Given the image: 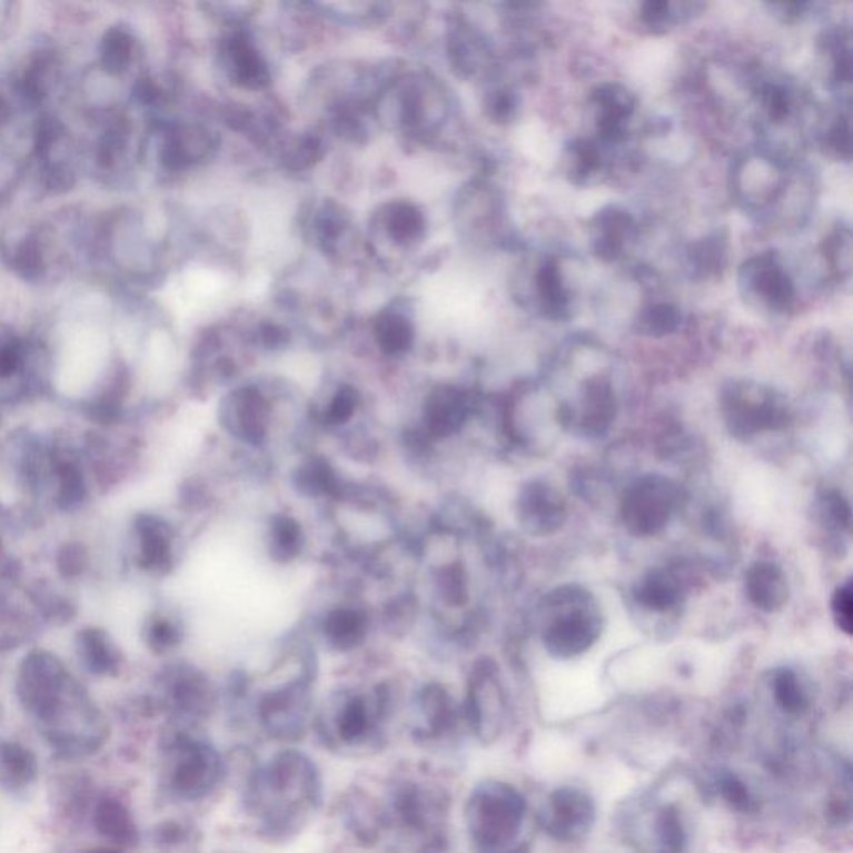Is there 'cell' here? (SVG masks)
I'll use <instances>...</instances> for the list:
<instances>
[{
    "label": "cell",
    "mask_w": 853,
    "mask_h": 853,
    "mask_svg": "<svg viewBox=\"0 0 853 853\" xmlns=\"http://www.w3.org/2000/svg\"><path fill=\"white\" fill-rule=\"evenodd\" d=\"M20 697L59 757H89L109 737L106 718L56 665H30L22 677Z\"/></svg>",
    "instance_id": "obj_1"
},
{
    "label": "cell",
    "mask_w": 853,
    "mask_h": 853,
    "mask_svg": "<svg viewBox=\"0 0 853 853\" xmlns=\"http://www.w3.org/2000/svg\"><path fill=\"white\" fill-rule=\"evenodd\" d=\"M244 799L259 831L269 837H289L319 809L323 778L309 755L290 748L249 775Z\"/></svg>",
    "instance_id": "obj_2"
},
{
    "label": "cell",
    "mask_w": 853,
    "mask_h": 853,
    "mask_svg": "<svg viewBox=\"0 0 853 853\" xmlns=\"http://www.w3.org/2000/svg\"><path fill=\"white\" fill-rule=\"evenodd\" d=\"M397 695L389 682L339 687L327 697L319 712H314L323 741L343 754H367L379 751L387 741V725L396 714Z\"/></svg>",
    "instance_id": "obj_3"
},
{
    "label": "cell",
    "mask_w": 853,
    "mask_h": 853,
    "mask_svg": "<svg viewBox=\"0 0 853 853\" xmlns=\"http://www.w3.org/2000/svg\"><path fill=\"white\" fill-rule=\"evenodd\" d=\"M604 631V617L591 594L568 585L547 597V618L542 628V644L548 655L571 661L591 651Z\"/></svg>",
    "instance_id": "obj_4"
},
{
    "label": "cell",
    "mask_w": 853,
    "mask_h": 853,
    "mask_svg": "<svg viewBox=\"0 0 853 853\" xmlns=\"http://www.w3.org/2000/svg\"><path fill=\"white\" fill-rule=\"evenodd\" d=\"M525 814L527 804L517 788L505 782L487 781L472 791L465 805V824L478 847L502 853L517 841Z\"/></svg>",
    "instance_id": "obj_5"
},
{
    "label": "cell",
    "mask_w": 853,
    "mask_h": 853,
    "mask_svg": "<svg viewBox=\"0 0 853 853\" xmlns=\"http://www.w3.org/2000/svg\"><path fill=\"white\" fill-rule=\"evenodd\" d=\"M226 764L209 742L177 732L166 745V788L173 799L199 802L222 785Z\"/></svg>",
    "instance_id": "obj_6"
},
{
    "label": "cell",
    "mask_w": 853,
    "mask_h": 853,
    "mask_svg": "<svg viewBox=\"0 0 853 853\" xmlns=\"http://www.w3.org/2000/svg\"><path fill=\"white\" fill-rule=\"evenodd\" d=\"M721 413L728 432L744 442L767 432L784 430L792 420L785 397L754 380L725 384L721 394Z\"/></svg>",
    "instance_id": "obj_7"
},
{
    "label": "cell",
    "mask_w": 853,
    "mask_h": 853,
    "mask_svg": "<svg viewBox=\"0 0 853 853\" xmlns=\"http://www.w3.org/2000/svg\"><path fill=\"white\" fill-rule=\"evenodd\" d=\"M276 396L256 384L239 386L227 393L217 407V423L220 430L236 442L239 447L256 454H264L276 437L277 414Z\"/></svg>",
    "instance_id": "obj_8"
},
{
    "label": "cell",
    "mask_w": 853,
    "mask_h": 853,
    "mask_svg": "<svg viewBox=\"0 0 853 853\" xmlns=\"http://www.w3.org/2000/svg\"><path fill=\"white\" fill-rule=\"evenodd\" d=\"M681 505V488L661 474L642 475L621 498L625 530L637 538L657 537L667 528Z\"/></svg>",
    "instance_id": "obj_9"
},
{
    "label": "cell",
    "mask_w": 853,
    "mask_h": 853,
    "mask_svg": "<svg viewBox=\"0 0 853 853\" xmlns=\"http://www.w3.org/2000/svg\"><path fill=\"white\" fill-rule=\"evenodd\" d=\"M738 287L745 302L764 313L787 314L797 300L794 279L777 252H762L745 260L738 270Z\"/></svg>",
    "instance_id": "obj_10"
},
{
    "label": "cell",
    "mask_w": 853,
    "mask_h": 853,
    "mask_svg": "<svg viewBox=\"0 0 853 853\" xmlns=\"http://www.w3.org/2000/svg\"><path fill=\"white\" fill-rule=\"evenodd\" d=\"M787 163L767 152L747 157L737 163L734 187L745 209L762 212L781 199L787 187L784 173Z\"/></svg>",
    "instance_id": "obj_11"
},
{
    "label": "cell",
    "mask_w": 853,
    "mask_h": 853,
    "mask_svg": "<svg viewBox=\"0 0 853 853\" xmlns=\"http://www.w3.org/2000/svg\"><path fill=\"white\" fill-rule=\"evenodd\" d=\"M518 527L532 537H547L564 527L567 504L551 482L535 480L522 485L515 498Z\"/></svg>",
    "instance_id": "obj_12"
},
{
    "label": "cell",
    "mask_w": 853,
    "mask_h": 853,
    "mask_svg": "<svg viewBox=\"0 0 853 853\" xmlns=\"http://www.w3.org/2000/svg\"><path fill=\"white\" fill-rule=\"evenodd\" d=\"M464 717L472 732L484 742H490L500 732L504 695L492 665L477 664L472 672Z\"/></svg>",
    "instance_id": "obj_13"
},
{
    "label": "cell",
    "mask_w": 853,
    "mask_h": 853,
    "mask_svg": "<svg viewBox=\"0 0 853 853\" xmlns=\"http://www.w3.org/2000/svg\"><path fill=\"white\" fill-rule=\"evenodd\" d=\"M414 734L424 742L448 737L460 721V708L440 682H428L414 697Z\"/></svg>",
    "instance_id": "obj_14"
},
{
    "label": "cell",
    "mask_w": 853,
    "mask_h": 853,
    "mask_svg": "<svg viewBox=\"0 0 853 853\" xmlns=\"http://www.w3.org/2000/svg\"><path fill=\"white\" fill-rule=\"evenodd\" d=\"M594 821V802L581 788H558L545 804L544 827L552 837L565 841L584 837Z\"/></svg>",
    "instance_id": "obj_15"
},
{
    "label": "cell",
    "mask_w": 853,
    "mask_h": 853,
    "mask_svg": "<svg viewBox=\"0 0 853 853\" xmlns=\"http://www.w3.org/2000/svg\"><path fill=\"white\" fill-rule=\"evenodd\" d=\"M595 127L605 143H618L627 137L628 123L637 109V97L618 82H604L591 93Z\"/></svg>",
    "instance_id": "obj_16"
},
{
    "label": "cell",
    "mask_w": 853,
    "mask_h": 853,
    "mask_svg": "<svg viewBox=\"0 0 853 853\" xmlns=\"http://www.w3.org/2000/svg\"><path fill=\"white\" fill-rule=\"evenodd\" d=\"M617 417V396L607 377L585 380L572 423L585 437L598 438L607 434Z\"/></svg>",
    "instance_id": "obj_17"
},
{
    "label": "cell",
    "mask_w": 853,
    "mask_h": 853,
    "mask_svg": "<svg viewBox=\"0 0 853 853\" xmlns=\"http://www.w3.org/2000/svg\"><path fill=\"white\" fill-rule=\"evenodd\" d=\"M637 226L628 210L607 206L592 217L588 226L592 252L604 262H615L624 257L635 240Z\"/></svg>",
    "instance_id": "obj_18"
},
{
    "label": "cell",
    "mask_w": 853,
    "mask_h": 853,
    "mask_svg": "<svg viewBox=\"0 0 853 853\" xmlns=\"http://www.w3.org/2000/svg\"><path fill=\"white\" fill-rule=\"evenodd\" d=\"M532 296L540 316L551 320H567L572 316L574 294L562 272L561 260L545 256L532 276Z\"/></svg>",
    "instance_id": "obj_19"
},
{
    "label": "cell",
    "mask_w": 853,
    "mask_h": 853,
    "mask_svg": "<svg viewBox=\"0 0 853 853\" xmlns=\"http://www.w3.org/2000/svg\"><path fill=\"white\" fill-rule=\"evenodd\" d=\"M266 555L277 565H292L309 551V532L296 514L272 512L264 528Z\"/></svg>",
    "instance_id": "obj_20"
},
{
    "label": "cell",
    "mask_w": 853,
    "mask_h": 853,
    "mask_svg": "<svg viewBox=\"0 0 853 853\" xmlns=\"http://www.w3.org/2000/svg\"><path fill=\"white\" fill-rule=\"evenodd\" d=\"M745 595L765 614L781 612L791 598V584L781 565L771 561L754 562L745 572Z\"/></svg>",
    "instance_id": "obj_21"
},
{
    "label": "cell",
    "mask_w": 853,
    "mask_h": 853,
    "mask_svg": "<svg viewBox=\"0 0 853 853\" xmlns=\"http://www.w3.org/2000/svg\"><path fill=\"white\" fill-rule=\"evenodd\" d=\"M684 597V581L677 572L667 567L652 568L638 578L634 587L635 602L652 612L672 611L682 604Z\"/></svg>",
    "instance_id": "obj_22"
},
{
    "label": "cell",
    "mask_w": 853,
    "mask_h": 853,
    "mask_svg": "<svg viewBox=\"0 0 853 853\" xmlns=\"http://www.w3.org/2000/svg\"><path fill=\"white\" fill-rule=\"evenodd\" d=\"M561 169L568 182L591 186L605 170L601 147L591 140H572L562 152Z\"/></svg>",
    "instance_id": "obj_23"
},
{
    "label": "cell",
    "mask_w": 853,
    "mask_h": 853,
    "mask_svg": "<svg viewBox=\"0 0 853 853\" xmlns=\"http://www.w3.org/2000/svg\"><path fill=\"white\" fill-rule=\"evenodd\" d=\"M227 60L232 79L249 89H260L269 82L270 73L266 60L257 47L246 37H234L227 47Z\"/></svg>",
    "instance_id": "obj_24"
},
{
    "label": "cell",
    "mask_w": 853,
    "mask_h": 853,
    "mask_svg": "<svg viewBox=\"0 0 853 853\" xmlns=\"http://www.w3.org/2000/svg\"><path fill=\"white\" fill-rule=\"evenodd\" d=\"M140 562L150 571H166L172 565L173 535L169 525L157 517L139 520Z\"/></svg>",
    "instance_id": "obj_25"
},
{
    "label": "cell",
    "mask_w": 853,
    "mask_h": 853,
    "mask_svg": "<svg viewBox=\"0 0 853 853\" xmlns=\"http://www.w3.org/2000/svg\"><path fill=\"white\" fill-rule=\"evenodd\" d=\"M37 775L39 764L32 751L16 742H0V787L23 791L37 781Z\"/></svg>",
    "instance_id": "obj_26"
},
{
    "label": "cell",
    "mask_w": 853,
    "mask_h": 853,
    "mask_svg": "<svg viewBox=\"0 0 853 853\" xmlns=\"http://www.w3.org/2000/svg\"><path fill=\"white\" fill-rule=\"evenodd\" d=\"M93 825L103 839L120 847H133L139 842V831L132 815L116 799H106L97 805Z\"/></svg>",
    "instance_id": "obj_27"
},
{
    "label": "cell",
    "mask_w": 853,
    "mask_h": 853,
    "mask_svg": "<svg viewBox=\"0 0 853 853\" xmlns=\"http://www.w3.org/2000/svg\"><path fill=\"white\" fill-rule=\"evenodd\" d=\"M701 2H668V0H648L641 6L642 26L651 32H667L697 17L704 10Z\"/></svg>",
    "instance_id": "obj_28"
},
{
    "label": "cell",
    "mask_w": 853,
    "mask_h": 853,
    "mask_svg": "<svg viewBox=\"0 0 853 853\" xmlns=\"http://www.w3.org/2000/svg\"><path fill=\"white\" fill-rule=\"evenodd\" d=\"M682 323H684V314L677 304L657 300V302L645 304L638 309L632 329L638 336L661 339V337L677 333Z\"/></svg>",
    "instance_id": "obj_29"
},
{
    "label": "cell",
    "mask_w": 853,
    "mask_h": 853,
    "mask_svg": "<svg viewBox=\"0 0 853 853\" xmlns=\"http://www.w3.org/2000/svg\"><path fill=\"white\" fill-rule=\"evenodd\" d=\"M377 346L387 357H403L413 349L416 333L413 324L400 314L386 313L374 326Z\"/></svg>",
    "instance_id": "obj_30"
},
{
    "label": "cell",
    "mask_w": 853,
    "mask_h": 853,
    "mask_svg": "<svg viewBox=\"0 0 853 853\" xmlns=\"http://www.w3.org/2000/svg\"><path fill=\"white\" fill-rule=\"evenodd\" d=\"M727 237L722 232L712 234L692 244L688 249V267L697 279L718 276L727 266Z\"/></svg>",
    "instance_id": "obj_31"
},
{
    "label": "cell",
    "mask_w": 853,
    "mask_h": 853,
    "mask_svg": "<svg viewBox=\"0 0 853 853\" xmlns=\"http://www.w3.org/2000/svg\"><path fill=\"white\" fill-rule=\"evenodd\" d=\"M210 149L209 136L197 127H184L173 133L163 150V162L172 169H182L207 156Z\"/></svg>",
    "instance_id": "obj_32"
},
{
    "label": "cell",
    "mask_w": 853,
    "mask_h": 853,
    "mask_svg": "<svg viewBox=\"0 0 853 853\" xmlns=\"http://www.w3.org/2000/svg\"><path fill=\"white\" fill-rule=\"evenodd\" d=\"M758 106L772 126L778 127L791 119L795 109V93L781 80H765L757 90Z\"/></svg>",
    "instance_id": "obj_33"
},
{
    "label": "cell",
    "mask_w": 853,
    "mask_h": 853,
    "mask_svg": "<svg viewBox=\"0 0 853 853\" xmlns=\"http://www.w3.org/2000/svg\"><path fill=\"white\" fill-rule=\"evenodd\" d=\"M389 236L400 246L417 242L426 230L423 212L413 204L397 202L390 206L386 217Z\"/></svg>",
    "instance_id": "obj_34"
},
{
    "label": "cell",
    "mask_w": 853,
    "mask_h": 853,
    "mask_svg": "<svg viewBox=\"0 0 853 853\" xmlns=\"http://www.w3.org/2000/svg\"><path fill=\"white\" fill-rule=\"evenodd\" d=\"M772 694L782 711L787 714H802L809 707V695L801 678L791 668H781L772 678Z\"/></svg>",
    "instance_id": "obj_35"
},
{
    "label": "cell",
    "mask_w": 853,
    "mask_h": 853,
    "mask_svg": "<svg viewBox=\"0 0 853 853\" xmlns=\"http://www.w3.org/2000/svg\"><path fill=\"white\" fill-rule=\"evenodd\" d=\"M822 252L831 272L837 279H844L851 274L852 266V234L849 227H837L824 240Z\"/></svg>",
    "instance_id": "obj_36"
},
{
    "label": "cell",
    "mask_w": 853,
    "mask_h": 853,
    "mask_svg": "<svg viewBox=\"0 0 853 853\" xmlns=\"http://www.w3.org/2000/svg\"><path fill=\"white\" fill-rule=\"evenodd\" d=\"M822 146L842 160H851L852 137H851V113L849 110H841L835 113L832 122L827 123V129L821 133Z\"/></svg>",
    "instance_id": "obj_37"
},
{
    "label": "cell",
    "mask_w": 853,
    "mask_h": 853,
    "mask_svg": "<svg viewBox=\"0 0 853 853\" xmlns=\"http://www.w3.org/2000/svg\"><path fill=\"white\" fill-rule=\"evenodd\" d=\"M132 52V39L120 29H112L103 37L102 63L106 70L117 73L127 66Z\"/></svg>",
    "instance_id": "obj_38"
},
{
    "label": "cell",
    "mask_w": 853,
    "mask_h": 853,
    "mask_svg": "<svg viewBox=\"0 0 853 853\" xmlns=\"http://www.w3.org/2000/svg\"><path fill=\"white\" fill-rule=\"evenodd\" d=\"M83 654H86L87 664L92 668V672L97 674H110V672L117 671L116 652L107 644L103 635L92 632V634L86 635L83 638Z\"/></svg>",
    "instance_id": "obj_39"
},
{
    "label": "cell",
    "mask_w": 853,
    "mask_h": 853,
    "mask_svg": "<svg viewBox=\"0 0 853 853\" xmlns=\"http://www.w3.org/2000/svg\"><path fill=\"white\" fill-rule=\"evenodd\" d=\"M658 842L668 853H678L684 851L687 834H685L684 824L677 809L667 807L658 817L657 825Z\"/></svg>",
    "instance_id": "obj_40"
},
{
    "label": "cell",
    "mask_w": 853,
    "mask_h": 853,
    "mask_svg": "<svg viewBox=\"0 0 853 853\" xmlns=\"http://www.w3.org/2000/svg\"><path fill=\"white\" fill-rule=\"evenodd\" d=\"M182 641V632L176 622L166 617H157L150 622L147 631V642L156 652H167Z\"/></svg>",
    "instance_id": "obj_41"
},
{
    "label": "cell",
    "mask_w": 853,
    "mask_h": 853,
    "mask_svg": "<svg viewBox=\"0 0 853 853\" xmlns=\"http://www.w3.org/2000/svg\"><path fill=\"white\" fill-rule=\"evenodd\" d=\"M832 618L839 631L851 637L853 632V591L852 582H845L837 587L831 601Z\"/></svg>",
    "instance_id": "obj_42"
},
{
    "label": "cell",
    "mask_w": 853,
    "mask_h": 853,
    "mask_svg": "<svg viewBox=\"0 0 853 853\" xmlns=\"http://www.w3.org/2000/svg\"><path fill=\"white\" fill-rule=\"evenodd\" d=\"M487 112L495 122L507 123L515 119L518 99L510 89H497L488 93Z\"/></svg>",
    "instance_id": "obj_43"
},
{
    "label": "cell",
    "mask_w": 853,
    "mask_h": 853,
    "mask_svg": "<svg viewBox=\"0 0 853 853\" xmlns=\"http://www.w3.org/2000/svg\"><path fill=\"white\" fill-rule=\"evenodd\" d=\"M821 514L825 524L839 528L851 527V505L839 492H829L822 497Z\"/></svg>",
    "instance_id": "obj_44"
},
{
    "label": "cell",
    "mask_w": 853,
    "mask_h": 853,
    "mask_svg": "<svg viewBox=\"0 0 853 853\" xmlns=\"http://www.w3.org/2000/svg\"><path fill=\"white\" fill-rule=\"evenodd\" d=\"M721 792L725 801L731 802L735 809L745 811L751 805V794H748L747 787L734 775H724L721 778Z\"/></svg>",
    "instance_id": "obj_45"
},
{
    "label": "cell",
    "mask_w": 853,
    "mask_h": 853,
    "mask_svg": "<svg viewBox=\"0 0 853 853\" xmlns=\"http://www.w3.org/2000/svg\"><path fill=\"white\" fill-rule=\"evenodd\" d=\"M40 264L42 260H40L39 247L33 240H26L17 252V266H19L17 269L23 276H36L39 272Z\"/></svg>",
    "instance_id": "obj_46"
},
{
    "label": "cell",
    "mask_w": 853,
    "mask_h": 853,
    "mask_svg": "<svg viewBox=\"0 0 853 853\" xmlns=\"http://www.w3.org/2000/svg\"><path fill=\"white\" fill-rule=\"evenodd\" d=\"M19 366V353L13 347L0 349V376L9 377Z\"/></svg>",
    "instance_id": "obj_47"
},
{
    "label": "cell",
    "mask_w": 853,
    "mask_h": 853,
    "mask_svg": "<svg viewBox=\"0 0 853 853\" xmlns=\"http://www.w3.org/2000/svg\"><path fill=\"white\" fill-rule=\"evenodd\" d=\"M72 173L67 169H62V167H53V169L50 170L49 180H47V184H49L52 189H57V187H60V189H69V187L72 186Z\"/></svg>",
    "instance_id": "obj_48"
},
{
    "label": "cell",
    "mask_w": 853,
    "mask_h": 853,
    "mask_svg": "<svg viewBox=\"0 0 853 853\" xmlns=\"http://www.w3.org/2000/svg\"><path fill=\"white\" fill-rule=\"evenodd\" d=\"M7 116H9V109H7L3 100H0V120L6 119Z\"/></svg>",
    "instance_id": "obj_49"
},
{
    "label": "cell",
    "mask_w": 853,
    "mask_h": 853,
    "mask_svg": "<svg viewBox=\"0 0 853 853\" xmlns=\"http://www.w3.org/2000/svg\"><path fill=\"white\" fill-rule=\"evenodd\" d=\"M92 853H113V852L99 851V852H92Z\"/></svg>",
    "instance_id": "obj_50"
}]
</instances>
